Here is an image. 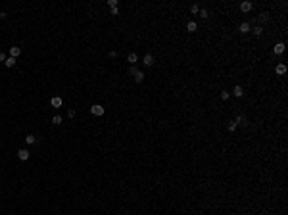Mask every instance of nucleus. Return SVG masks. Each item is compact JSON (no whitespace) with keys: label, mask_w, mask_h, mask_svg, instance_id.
I'll return each instance as SVG.
<instances>
[{"label":"nucleus","mask_w":288,"mask_h":215,"mask_svg":"<svg viewBox=\"0 0 288 215\" xmlns=\"http://www.w3.org/2000/svg\"><path fill=\"white\" fill-rule=\"evenodd\" d=\"M90 113H92V115H96V117H100V115H104V113H106V109H104V106H100V104H94V106L90 108Z\"/></svg>","instance_id":"1"},{"label":"nucleus","mask_w":288,"mask_h":215,"mask_svg":"<svg viewBox=\"0 0 288 215\" xmlns=\"http://www.w3.org/2000/svg\"><path fill=\"white\" fill-rule=\"evenodd\" d=\"M234 123H236V125H242V127H246V125H248V117H246L244 113H238L236 119H234Z\"/></svg>","instance_id":"2"},{"label":"nucleus","mask_w":288,"mask_h":215,"mask_svg":"<svg viewBox=\"0 0 288 215\" xmlns=\"http://www.w3.org/2000/svg\"><path fill=\"white\" fill-rule=\"evenodd\" d=\"M238 31H240L242 35H246V33H250V31H252V25H250L248 21H242L240 25H238Z\"/></svg>","instance_id":"3"},{"label":"nucleus","mask_w":288,"mask_h":215,"mask_svg":"<svg viewBox=\"0 0 288 215\" xmlns=\"http://www.w3.org/2000/svg\"><path fill=\"white\" fill-rule=\"evenodd\" d=\"M29 156H31V154H29V150H27V148L17 150V157H19L21 161H27V160H29Z\"/></svg>","instance_id":"4"},{"label":"nucleus","mask_w":288,"mask_h":215,"mask_svg":"<svg viewBox=\"0 0 288 215\" xmlns=\"http://www.w3.org/2000/svg\"><path fill=\"white\" fill-rule=\"evenodd\" d=\"M154 62H156V60H154V56L152 54H146L144 58H142V63L146 67H150V66H154Z\"/></svg>","instance_id":"5"},{"label":"nucleus","mask_w":288,"mask_h":215,"mask_svg":"<svg viewBox=\"0 0 288 215\" xmlns=\"http://www.w3.org/2000/svg\"><path fill=\"white\" fill-rule=\"evenodd\" d=\"M252 8H254V4H252V2H248V0L240 4V10L244 12V14H248V12H252Z\"/></svg>","instance_id":"6"},{"label":"nucleus","mask_w":288,"mask_h":215,"mask_svg":"<svg viewBox=\"0 0 288 215\" xmlns=\"http://www.w3.org/2000/svg\"><path fill=\"white\" fill-rule=\"evenodd\" d=\"M233 94L236 96V98H242V96H244V88H242L240 85H236V87L233 88Z\"/></svg>","instance_id":"7"},{"label":"nucleus","mask_w":288,"mask_h":215,"mask_svg":"<svg viewBox=\"0 0 288 215\" xmlns=\"http://www.w3.org/2000/svg\"><path fill=\"white\" fill-rule=\"evenodd\" d=\"M284 46H286L284 42H277L273 46V52H275V54H282V52H284Z\"/></svg>","instance_id":"8"},{"label":"nucleus","mask_w":288,"mask_h":215,"mask_svg":"<svg viewBox=\"0 0 288 215\" xmlns=\"http://www.w3.org/2000/svg\"><path fill=\"white\" fill-rule=\"evenodd\" d=\"M21 54V48L19 46H10V58H17Z\"/></svg>","instance_id":"9"},{"label":"nucleus","mask_w":288,"mask_h":215,"mask_svg":"<svg viewBox=\"0 0 288 215\" xmlns=\"http://www.w3.org/2000/svg\"><path fill=\"white\" fill-rule=\"evenodd\" d=\"M52 108H62V96H54V98L50 100Z\"/></svg>","instance_id":"10"},{"label":"nucleus","mask_w":288,"mask_h":215,"mask_svg":"<svg viewBox=\"0 0 288 215\" xmlns=\"http://www.w3.org/2000/svg\"><path fill=\"white\" fill-rule=\"evenodd\" d=\"M144 77H146V75H144V73L139 69V71L135 73V75H133V79H135V83H142V81H144Z\"/></svg>","instance_id":"11"},{"label":"nucleus","mask_w":288,"mask_h":215,"mask_svg":"<svg viewBox=\"0 0 288 215\" xmlns=\"http://www.w3.org/2000/svg\"><path fill=\"white\" fill-rule=\"evenodd\" d=\"M267 19H269V14H267V12H263V14H259V17H257V23H259V27H261L263 23L267 21Z\"/></svg>","instance_id":"12"},{"label":"nucleus","mask_w":288,"mask_h":215,"mask_svg":"<svg viewBox=\"0 0 288 215\" xmlns=\"http://www.w3.org/2000/svg\"><path fill=\"white\" fill-rule=\"evenodd\" d=\"M196 29H198V23L196 21H188V23H186V31H188V33H194Z\"/></svg>","instance_id":"13"},{"label":"nucleus","mask_w":288,"mask_h":215,"mask_svg":"<svg viewBox=\"0 0 288 215\" xmlns=\"http://www.w3.org/2000/svg\"><path fill=\"white\" fill-rule=\"evenodd\" d=\"M275 71H277L279 75H284V73H286V63H277V67H275Z\"/></svg>","instance_id":"14"},{"label":"nucleus","mask_w":288,"mask_h":215,"mask_svg":"<svg viewBox=\"0 0 288 215\" xmlns=\"http://www.w3.org/2000/svg\"><path fill=\"white\" fill-rule=\"evenodd\" d=\"M136 60H139V56H136V54H135V52H131V54H129V56H127V62H129V63H131V66H135V63H136Z\"/></svg>","instance_id":"15"},{"label":"nucleus","mask_w":288,"mask_h":215,"mask_svg":"<svg viewBox=\"0 0 288 215\" xmlns=\"http://www.w3.org/2000/svg\"><path fill=\"white\" fill-rule=\"evenodd\" d=\"M250 33H254L255 36H261V33H263V27H259V25H254Z\"/></svg>","instance_id":"16"},{"label":"nucleus","mask_w":288,"mask_h":215,"mask_svg":"<svg viewBox=\"0 0 288 215\" xmlns=\"http://www.w3.org/2000/svg\"><path fill=\"white\" fill-rule=\"evenodd\" d=\"M35 142H36V136H35V135H27V136H25V144L31 146V144H35Z\"/></svg>","instance_id":"17"},{"label":"nucleus","mask_w":288,"mask_h":215,"mask_svg":"<svg viewBox=\"0 0 288 215\" xmlns=\"http://www.w3.org/2000/svg\"><path fill=\"white\" fill-rule=\"evenodd\" d=\"M4 63H6V67H14V66H15V58H10V56H8Z\"/></svg>","instance_id":"18"},{"label":"nucleus","mask_w":288,"mask_h":215,"mask_svg":"<svg viewBox=\"0 0 288 215\" xmlns=\"http://www.w3.org/2000/svg\"><path fill=\"white\" fill-rule=\"evenodd\" d=\"M236 127H238V125L234 123V121H229V123H227V129H229L230 133H234V131H236Z\"/></svg>","instance_id":"19"},{"label":"nucleus","mask_w":288,"mask_h":215,"mask_svg":"<svg viewBox=\"0 0 288 215\" xmlns=\"http://www.w3.org/2000/svg\"><path fill=\"white\" fill-rule=\"evenodd\" d=\"M198 14H200V17H204V19H206V17L209 15V12L206 10V8H200V12H198Z\"/></svg>","instance_id":"20"},{"label":"nucleus","mask_w":288,"mask_h":215,"mask_svg":"<svg viewBox=\"0 0 288 215\" xmlns=\"http://www.w3.org/2000/svg\"><path fill=\"white\" fill-rule=\"evenodd\" d=\"M52 123H54V125H62V115H54V117H52Z\"/></svg>","instance_id":"21"},{"label":"nucleus","mask_w":288,"mask_h":215,"mask_svg":"<svg viewBox=\"0 0 288 215\" xmlns=\"http://www.w3.org/2000/svg\"><path fill=\"white\" fill-rule=\"evenodd\" d=\"M230 98V92L229 90H221V100H229Z\"/></svg>","instance_id":"22"},{"label":"nucleus","mask_w":288,"mask_h":215,"mask_svg":"<svg viewBox=\"0 0 288 215\" xmlns=\"http://www.w3.org/2000/svg\"><path fill=\"white\" fill-rule=\"evenodd\" d=\"M198 12H200V6H198V4H192V6H190V14H198Z\"/></svg>","instance_id":"23"},{"label":"nucleus","mask_w":288,"mask_h":215,"mask_svg":"<svg viewBox=\"0 0 288 215\" xmlns=\"http://www.w3.org/2000/svg\"><path fill=\"white\" fill-rule=\"evenodd\" d=\"M117 0H108V6H109V10H113V8H117Z\"/></svg>","instance_id":"24"},{"label":"nucleus","mask_w":288,"mask_h":215,"mask_svg":"<svg viewBox=\"0 0 288 215\" xmlns=\"http://www.w3.org/2000/svg\"><path fill=\"white\" fill-rule=\"evenodd\" d=\"M136 71H139V69H136V67L135 66H131V67H129V73H131V75H135V73Z\"/></svg>","instance_id":"25"},{"label":"nucleus","mask_w":288,"mask_h":215,"mask_svg":"<svg viewBox=\"0 0 288 215\" xmlns=\"http://www.w3.org/2000/svg\"><path fill=\"white\" fill-rule=\"evenodd\" d=\"M67 117H75V109H67Z\"/></svg>","instance_id":"26"},{"label":"nucleus","mask_w":288,"mask_h":215,"mask_svg":"<svg viewBox=\"0 0 288 215\" xmlns=\"http://www.w3.org/2000/svg\"><path fill=\"white\" fill-rule=\"evenodd\" d=\"M6 58H8V56L4 54V52H0V62H6Z\"/></svg>","instance_id":"27"},{"label":"nucleus","mask_w":288,"mask_h":215,"mask_svg":"<svg viewBox=\"0 0 288 215\" xmlns=\"http://www.w3.org/2000/svg\"><path fill=\"white\" fill-rule=\"evenodd\" d=\"M8 17V14H6V12H0V19H6Z\"/></svg>","instance_id":"28"}]
</instances>
